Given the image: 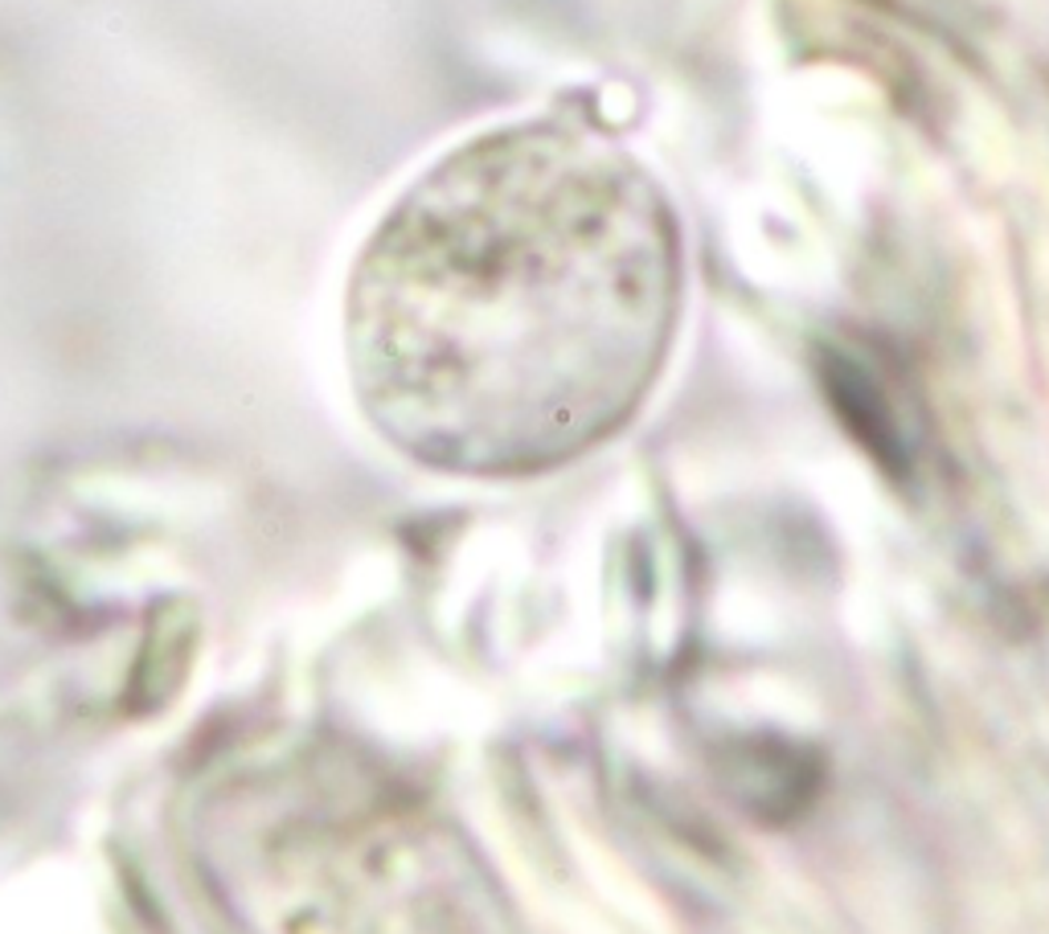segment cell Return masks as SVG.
Listing matches in <instances>:
<instances>
[{"label":"cell","instance_id":"obj_1","mask_svg":"<svg viewBox=\"0 0 1049 934\" xmlns=\"http://www.w3.org/2000/svg\"><path fill=\"white\" fill-rule=\"evenodd\" d=\"M685 291V230L644 156L587 107L533 111L451 144L365 234L353 398L427 472H562L640 419Z\"/></svg>","mask_w":1049,"mask_h":934}]
</instances>
